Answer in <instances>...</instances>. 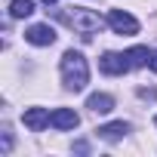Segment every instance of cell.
Returning <instances> with one entry per match:
<instances>
[{"mask_svg":"<svg viewBox=\"0 0 157 157\" xmlns=\"http://www.w3.org/2000/svg\"><path fill=\"white\" fill-rule=\"evenodd\" d=\"M148 65H151V68H154V74H157V49L151 52V59H148Z\"/></svg>","mask_w":157,"mask_h":157,"instance_id":"obj_13","label":"cell"},{"mask_svg":"<svg viewBox=\"0 0 157 157\" xmlns=\"http://www.w3.org/2000/svg\"><path fill=\"white\" fill-rule=\"evenodd\" d=\"M96 132H99V139H105V142H117V139H123V136L129 132V123H123V120L105 123V126H99Z\"/></svg>","mask_w":157,"mask_h":157,"instance_id":"obj_8","label":"cell"},{"mask_svg":"<svg viewBox=\"0 0 157 157\" xmlns=\"http://www.w3.org/2000/svg\"><path fill=\"white\" fill-rule=\"evenodd\" d=\"M62 80H65V86L74 90V93L86 86V80H90V68H86V59H83L80 52L68 49V52L62 56Z\"/></svg>","mask_w":157,"mask_h":157,"instance_id":"obj_1","label":"cell"},{"mask_svg":"<svg viewBox=\"0 0 157 157\" xmlns=\"http://www.w3.org/2000/svg\"><path fill=\"white\" fill-rule=\"evenodd\" d=\"M86 108H90V111H96V114H108V111L114 108V99H111V96H105V93H93V96L86 99Z\"/></svg>","mask_w":157,"mask_h":157,"instance_id":"obj_9","label":"cell"},{"mask_svg":"<svg viewBox=\"0 0 157 157\" xmlns=\"http://www.w3.org/2000/svg\"><path fill=\"white\" fill-rule=\"evenodd\" d=\"M43 3H56V0H43Z\"/></svg>","mask_w":157,"mask_h":157,"instance_id":"obj_14","label":"cell"},{"mask_svg":"<svg viewBox=\"0 0 157 157\" xmlns=\"http://www.w3.org/2000/svg\"><path fill=\"white\" fill-rule=\"evenodd\" d=\"M0 148H3V154H10V148H13V136H10V132H3V139H0Z\"/></svg>","mask_w":157,"mask_h":157,"instance_id":"obj_12","label":"cell"},{"mask_svg":"<svg viewBox=\"0 0 157 157\" xmlns=\"http://www.w3.org/2000/svg\"><path fill=\"white\" fill-rule=\"evenodd\" d=\"M99 68L105 71V74H111V77H117V74H126L132 65H129V59H126V52L120 56V52H105L102 59H99Z\"/></svg>","mask_w":157,"mask_h":157,"instance_id":"obj_4","label":"cell"},{"mask_svg":"<svg viewBox=\"0 0 157 157\" xmlns=\"http://www.w3.org/2000/svg\"><path fill=\"white\" fill-rule=\"evenodd\" d=\"M62 22L71 25L74 31H80L83 37H90V34H96V31L102 28V16L93 13V10H71V13H62Z\"/></svg>","mask_w":157,"mask_h":157,"instance_id":"obj_2","label":"cell"},{"mask_svg":"<svg viewBox=\"0 0 157 157\" xmlns=\"http://www.w3.org/2000/svg\"><path fill=\"white\" fill-rule=\"evenodd\" d=\"M25 40L34 43V46H52V43H56V31H52L49 25H31V28L25 31Z\"/></svg>","mask_w":157,"mask_h":157,"instance_id":"obj_5","label":"cell"},{"mask_svg":"<svg viewBox=\"0 0 157 157\" xmlns=\"http://www.w3.org/2000/svg\"><path fill=\"white\" fill-rule=\"evenodd\" d=\"M108 25H111L117 34H123V37L139 34V22H136L129 13H123V10H111V13H108Z\"/></svg>","mask_w":157,"mask_h":157,"instance_id":"obj_3","label":"cell"},{"mask_svg":"<svg viewBox=\"0 0 157 157\" xmlns=\"http://www.w3.org/2000/svg\"><path fill=\"white\" fill-rule=\"evenodd\" d=\"M10 13H13V19H25V16L34 13V3H31V0H13V3H10Z\"/></svg>","mask_w":157,"mask_h":157,"instance_id":"obj_11","label":"cell"},{"mask_svg":"<svg viewBox=\"0 0 157 157\" xmlns=\"http://www.w3.org/2000/svg\"><path fill=\"white\" fill-rule=\"evenodd\" d=\"M154 123H157V120H154Z\"/></svg>","mask_w":157,"mask_h":157,"instance_id":"obj_15","label":"cell"},{"mask_svg":"<svg viewBox=\"0 0 157 157\" xmlns=\"http://www.w3.org/2000/svg\"><path fill=\"white\" fill-rule=\"evenodd\" d=\"M126 59H129V65H132V68H142V65H148L151 52H148L145 46H132V49L126 52Z\"/></svg>","mask_w":157,"mask_h":157,"instance_id":"obj_10","label":"cell"},{"mask_svg":"<svg viewBox=\"0 0 157 157\" xmlns=\"http://www.w3.org/2000/svg\"><path fill=\"white\" fill-rule=\"evenodd\" d=\"M22 120H25V126L28 129H34V132H40L46 123H49V114L43 111V108H28L25 114H22Z\"/></svg>","mask_w":157,"mask_h":157,"instance_id":"obj_7","label":"cell"},{"mask_svg":"<svg viewBox=\"0 0 157 157\" xmlns=\"http://www.w3.org/2000/svg\"><path fill=\"white\" fill-rule=\"evenodd\" d=\"M49 123H52L56 129H74L77 123H80V117H77L71 108H56V111L49 114Z\"/></svg>","mask_w":157,"mask_h":157,"instance_id":"obj_6","label":"cell"}]
</instances>
